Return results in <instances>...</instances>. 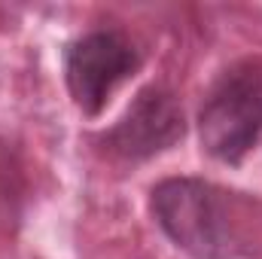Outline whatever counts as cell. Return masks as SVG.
<instances>
[{"mask_svg":"<svg viewBox=\"0 0 262 259\" xmlns=\"http://www.w3.org/2000/svg\"><path fill=\"white\" fill-rule=\"evenodd\" d=\"M262 137V52L216 73L198 107L201 149L223 165H241Z\"/></svg>","mask_w":262,"mask_h":259,"instance_id":"7a4b0ae2","label":"cell"},{"mask_svg":"<svg viewBox=\"0 0 262 259\" xmlns=\"http://www.w3.org/2000/svg\"><path fill=\"white\" fill-rule=\"evenodd\" d=\"M64 85L76 110L89 119L101 116L116 89L143 67V49L119 28H95L64 43Z\"/></svg>","mask_w":262,"mask_h":259,"instance_id":"3957f363","label":"cell"},{"mask_svg":"<svg viewBox=\"0 0 262 259\" xmlns=\"http://www.w3.org/2000/svg\"><path fill=\"white\" fill-rule=\"evenodd\" d=\"M149 213L189 259H262V195L207 177H165L149 189Z\"/></svg>","mask_w":262,"mask_h":259,"instance_id":"6da1fadb","label":"cell"},{"mask_svg":"<svg viewBox=\"0 0 262 259\" xmlns=\"http://www.w3.org/2000/svg\"><path fill=\"white\" fill-rule=\"evenodd\" d=\"M186 110L177 98V92L165 82L143 85L125 113L92 137V146L122 165H140L149 162L168 149H174L186 137Z\"/></svg>","mask_w":262,"mask_h":259,"instance_id":"277c9868","label":"cell"}]
</instances>
